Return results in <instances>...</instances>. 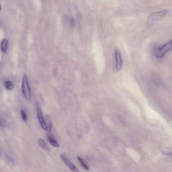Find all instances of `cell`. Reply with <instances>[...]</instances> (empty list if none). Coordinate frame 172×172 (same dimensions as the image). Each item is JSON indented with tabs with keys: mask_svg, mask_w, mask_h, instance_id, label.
I'll use <instances>...</instances> for the list:
<instances>
[{
	"mask_svg": "<svg viewBox=\"0 0 172 172\" xmlns=\"http://www.w3.org/2000/svg\"><path fill=\"white\" fill-rule=\"evenodd\" d=\"M164 154L166 155L170 156L172 157V153H164Z\"/></svg>",
	"mask_w": 172,
	"mask_h": 172,
	"instance_id": "4fadbf2b",
	"label": "cell"
},
{
	"mask_svg": "<svg viewBox=\"0 0 172 172\" xmlns=\"http://www.w3.org/2000/svg\"><path fill=\"white\" fill-rule=\"evenodd\" d=\"M22 91L23 95L26 99L30 101L32 97V93L29 87L27 75H23L22 80Z\"/></svg>",
	"mask_w": 172,
	"mask_h": 172,
	"instance_id": "6da1fadb",
	"label": "cell"
},
{
	"mask_svg": "<svg viewBox=\"0 0 172 172\" xmlns=\"http://www.w3.org/2000/svg\"><path fill=\"white\" fill-rule=\"evenodd\" d=\"M36 107H37L38 118L40 126L43 129L46 131L48 129V126L43 119L42 113L40 106L37 103L36 104Z\"/></svg>",
	"mask_w": 172,
	"mask_h": 172,
	"instance_id": "277c9868",
	"label": "cell"
},
{
	"mask_svg": "<svg viewBox=\"0 0 172 172\" xmlns=\"http://www.w3.org/2000/svg\"><path fill=\"white\" fill-rule=\"evenodd\" d=\"M48 139L49 143L53 146L56 148L60 147V145L58 142L51 135H49L48 137Z\"/></svg>",
	"mask_w": 172,
	"mask_h": 172,
	"instance_id": "52a82bcc",
	"label": "cell"
},
{
	"mask_svg": "<svg viewBox=\"0 0 172 172\" xmlns=\"http://www.w3.org/2000/svg\"><path fill=\"white\" fill-rule=\"evenodd\" d=\"M4 86L7 89L9 90H12L13 89L14 85L10 81L8 80L4 82Z\"/></svg>",
	"mask_w": 172,
	"mask_h": 172,
	"instance_id": "30bf717a",
	"label": "cell"
},
{
	"mask_svg": "<svg viewBox=\"0 0 172 172\" xmlns=\"http://www.w3.org/2000/svg\"><path fill=\"white\" fill-rule=\"evenodd\" d=\"M77 158L83 167L86 169V170H88V169H89V168H88V166L86 165L84 162V161H83L82 158L80 157H78Z\"/></svg>",
	"mask_w": 172,
	"mask_h": 172,
	"instance_id": "8fae6325",
	"label": "cell"
},
{
	"mask_svg": "<svg viewBox=\"0 0 172 172\" xmlns=\"http://www.w3.org/2000/svg\"><path fill=\"white\" fill-rule=\"evenodd\" d=\"M38 142L40 146L43 149L46 151L49 150L48 147L46 143L44 140L41 139H39L38 140Z\"/></svg>",
	"mask_w": 172,
	"mask_h": 172,
	"instance_id": "9c48e42d",
	"label": "cell"
},
{
	"mask_svg": "<svg viewBox=\"0 0 172 172\" xmlns=\"http://www.w3.org/2000/svg\"><path fill=\"white\" fill-rule=\"evenodd\" d=\"M8 40L7 39H4L2 40L1 43V51L4 52L6 53L7 48Z\"/></svg>",
	"mask_w": 172,
	"mask_h": 172,
	"instance_id": "ba28073f",
	"label": "cell"
},
{
	"mask_svg": "<svg viewBox=\"0 0 172 172\" xmlns=\"http://www.w3.org/2000/svg\"><path fill=\"white\" fill-rule=\"evenodd\" d=\"M62 160L63 161L65 165L74 172H79L76 167L68 159L66 156L63 155L61 156Z\"/></svg>",
	"mask_w": 172,
	"mask_h": 172,
	"instance_id": "8992f818",
	"label": "cell"
},
{
	"mask_svg": "<svg viewBox=\"0 0 172 172\" xmlns=\"http://www.w3.org/2000/svg\"><path fill=\"white\" fill-rule=\"evenodd\" d=\"M115 68L117 72L120 71L122 65V61L120 53L118 50L115 51Z\"/></svg>",
	"mask_w": 172,
	"mask_h": 172,
	"instance_id": "5b68a950",
	"label": "cell"
},
{
	"mask_svg": "<svg viewBox=\"0 0 172 172\" xmlns=\"http://www.w3.org/2000/svg\"><path fill=\"white\" fill-rule=\"evenodd\" d=\"M168 10H163L160 12H154L151 14L148 17V21L153 23L162 19L168 13Z\"/></svg>",
	"mask_w": 172,
	"mask_h": 172,
	"instance_id": "3957f363",
	"label": "cell"
},
{
	"mask_svg": "<svg viewBox=\"0 0 172 172\" xmlns=\"http://www.w3.org/2000/svg\"><path fill=\"white\" fill-rule=\"evenodd\" d=\"M172 49V40L158 48L155 51V56L158 58H162L166 54Z\"/></svg>",
	"mask_w": 172,
	"mask_h": 172,
	"instance_id": "7a4b0ae2",
	"label": "cell"
},
{
	"mask_svg": "<svg viewBox=\"0 0 172 172\" xmlns=\"http://www.w3.org/2000/svg\"><path fill=\"white\" fill-rule=\"evenodd\" d=\"M21 115L22 117L23 121L25 122H26L27 120L26 114L24 111L22 110L21 111Z\"/></svg>",
	"mask_w": 172,
	"mask_h": 172,
	"instance_id": "7c38bea8",
	"label": "cell"
}]
</instances>
